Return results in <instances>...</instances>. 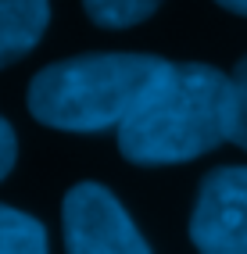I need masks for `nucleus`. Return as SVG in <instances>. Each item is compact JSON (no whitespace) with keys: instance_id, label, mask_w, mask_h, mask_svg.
Wrapping results in <instances>:
<instances>
[{"instance_id":"nucleus-1","label":"nucleus","mask_w":247,"mask_h":254,"mask_svg":"<svg viewBox=\"0 0 247 254\" xmlns=\"http://www.w3.org/2000/svg\"><path fill=\"white\" fill-rule=\"evenodd\" d=\"M229 75L201 61H169L119 126V150L133 165L193 161L229 140Z\"/></svg>"},{"instance_id":"nucleus-2","label":"nucleus","mask_w":247,"mask_h":254,"mask_svg":"<svg viewBox=\"0 0 247 254\" xmlns=\"http://www.w3.org/2000/svg\"><path fill=\"white\" fill-rule=\"evenodd\" d=\"M165 58L154 54H82L54 61L32 79L29 111L64 132L119 129L158 82Z\"/></svg>"},{"instance_id":"nucleus-3","label":"nucleus","mask_w":247,"mask_h":254,"mask_svg":"<svg viewBox=\"0 0 247 254\" xmlns=\"http://www.w3.org/2000/svg\"><path fill=\"white\" fill-rule=\"evenodd\" d=\"M68 254H151L119 197L101 183H79L61 204Z\"/></svg>"},{"instance_id":"nucleus-4","label":"nucleus","mask_w":247,"mask_h":254,"mask_svg":"<svg viewBox=\"0 0 247 254\" xmlns=\"http://www.w3.org/2000/svg\"><path fill=\"white\" fill-rule=\"evenodd\" d=\"M190 240L201 254H247V165L211 168L201 179Z\"/></svg>"},{"instance_id":"nucleus-5","label":"nucleus","mask_w":247,"mask_h":254,"mask_svg":"<svg viewBox=\"0 0 247 254\" xmlns=\"http://www.w3.org/2000/svg\"><path fill=\"white\" fill-rule=\"evenodd\" d=\"M51 0H0V68L22 61L43 40Z\"/></svg>"},{"instance_id":"nucleus-6","label":"nucleus","mask_w":247,"mask_h":254,"mask_svg":"<svg viewBox=\"0 0 247 254\" xmlns=\"http://www.w3.org/2000/svg\"><path fill=\"white\" fill-rule=\"evenodd\" d=\"M0 254H51L43 222L11 204H0Z\"/></svg>"},{"instance_id":"nucleus-7","label":"nucleus","mask_w":247,"mask_h":254,"mask_svg":"<svg viewBox=\"0 0 247 254\" xmlns=\"http://www.w3.org/2000/svg\"><path fill=\"white\" fill-rule=\"evenodd\" d=\"M90 22L101 29H129L147 22L161 7V0H82Z\"/></svg>"},{"instance_id":"nucleus-8","label":"nucleus","mask_w":247,"mask_h":254,"mask_svg":"<svg viewBox=\"0 0 247 254\" xmlns=\"http://www.w3.org/2000/svg\"><path fill=\"white\" fill-rule=\"evenodd\" d=\"M229 97H233V104H229V140L247 150V54L237 61L233 75H229Z\"/></svg>"},{"instance_id":"nucleus-9","label":"nucleus","mask_w":247,"mask_h":254,"mask_svg":"<svg viewBox=\"0 0 247 254\" xmlns=\"http://www.w3.org/2000/svg\"><path fill=\"white\" fill-rule=\"evenodd\" d=\"M14 158H18V140H14V129L7 126V118H0V179L14 168Z\"/></svg>"},{"instance_id":"nucleus-10","label":"nucleus","mask_w":247,"mask_h":254,"mask_svg":"<svg viewBox=\"0 0 247 254\" xmlns=\"http://www.w3.org/2000/svg\"><path fill=\"white\" fill-rule=\"evenodd\" d=\"M219 7H226V11H233V14H247V0H215Z\"/></svg>"}]
</instances>
